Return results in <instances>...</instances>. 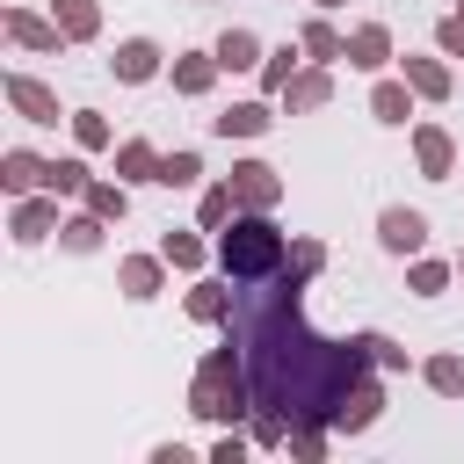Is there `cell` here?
I'll use <instances>...</instances> for the list:
<instances>
[{
  "mask_svg": "<svg viewBox=\"0 0 464 464\" xmlns=\"http://www.w3.org/2000/svg\"><path fill=\"white\" fill-rule=\"evenodd\" d=\"M218 65H254V36H246V29H232V36L218 44Z\"/></svg>",
  "mask_w": 464,
  "mask_h": 464,
  "instance_id": "obj_11",
  "label": "cell"
},
{
  "mask_svg": "<svg viewBox=\"0 0 464 464\" xmlns=\"http://www.w3.org/2000/svg\"><path fill=\"white\" fill-rule=\"evenodd\" d=\"M152 181H196V152H174V160H160V174Z\"/></svg>",
  "mask_w": 464,
  "mask_h": 464,
  "instance_id": "obj_17",
  "label": "cell"
},
{
  "mask_svg": "<svg viewBox=\"0 0 464 464\" xmlns=\"http://www.w3.org/2000/svg\"><path fill=\"white\" fill-rule=\"evenodd\" d=\"M188 312H196V319H225V297H218V290H196Z\"/></svg>",
  "mask_w": 464,
  "mask_h": 464,
  "instance_id": "obj_24",
  "label": "cell"
},
{
  "mask_svg": "<svg viewBox=\"0 0 464 464\" xmlns=\"http://www.w3.org/2000/svg\"><path fill=\"white\" fill-rule=\"evenodd\" d=\"M326 7H334V0H326Z\"/></svg>",
  "mask_w": 464,
  "mask_h": 464,
  "instance_id": "obj_27",
  "label": "cell"
},
{
  "mask_svg": "<svg viewBox=\"0 0 464 464\" xmlns=\"http://www.w3.org/2000/svg\"><path fill=\"white\" fill-rule=\"evenodd\" d=\"M7 94H14V109H29V123H58V102L36 80H7Z\"/></svg>",
  "mask_w": 464,
  "mask_h": 464,
  "instance_id": "obj_5",
  "label": "cell"
},
{
  "mask_svg": "<svg viewBox=\"0 0 464 464\" xmlns=\"http://www.w3.org/2000/svg\"><path fill=\"white\" fill-rule=\"evenodd\" d=\"M384 123H406V87H377V102H370Z\"/></svg>",
  "mask_w": 464,
  "mask_h": 464,
  "instance_id": "obj_14",
  "label": "cell"
},
{
  "mask_svg": "<svg viewBox=\"0 0 464 464\" xmlns=\"http://www.w3.org/2000/svg\"><path fill=\"white\" fill-rule=\"evenodd\" d=\"M152 283H160L152 261H130V268H123V290H130V297H152Z\"/></svg>",
  "mask_w": 464,
  "mask_h": 464,
  "instance_id": "obj_15",
  "label": "cell"
},
{
  "mask_svg": "<svg viewBox=\"0 0 464 464\" xmlns=\"http://www.w3.org/2000/svg\"><path fill=\"white\" fill-rule=\"evenodd\" d=\"M420 167H428L435 181L450 174V138H442V130H420Z\"/></svg>",
  "mask_w": 464,
  "mask_h": 464,
  "instance_id": "obj_9",
  "label": "cell"
},
{
  "mask_svg": "<svg viewBox=\"0 0 464 464\" xmlns=\"http://www.w3.org/2000/svg\"><path fill=\"white\" fill-rule=\"evenodd\" d=\"M304 51H319V58H334L341 44H334V29H326V22H312V29H304Z\"/></svg>",
  "mask_w": 464,
  "mask_h": 464,
  "instance_id": "obj_23",
  "label": "cell"
},
{
  "mask_svg": "<svg viewBox=\"0 0 464 464\" xmlns=\"http://www.w3.org/2000/svg\"><path fill=\"white\" fill-rule=\"evenodd\" d=\"M7 29H14V36H22V44H58V36H51V29H44V22H29V14H14V22H7Z\"/></svg>",
  "mask_w": 464,
  "mask_h": 464,
  "instance_id": "obj_22",
  "label": "cell"
},
{
  "mask_svg": "<svg viewBox=\"0 0 464 464\" xmlns=\"http://www.w3.org/2000/svg\"><path fill=\"white\" fill-rule=\"evenodd\" d=\"M297 276H254V290L239 297V341H246V370H254V406H268V420L362 428L384 406L377 384L362 377V348L370 341H319L304 326V312H297Z\"/></svg>",
  "mask_w": 464,
  "mask_h": 464,
  "instance_id": "obj_1",
  "label": "cell"
},
{
  "mask_svg": "<svg viewBox=\"0 0 464 464\" xmlns=\"http://www.w3.org/2000/svg\"><path fill=\"white\" fill-rule=\"evenodd\" d=\"M246 399H239V362H232V348H218L203 370H196V413H210V420H232Z\"/></svg>",
  "mask_w": 464,
  "mask_h": 464,
  "instance_id": "obj_3",
  "label": "cell"
},
{
  "mask_svg": "<svg viewBox=\"0 0 464 464\" xmlns=\"http://www.w3.org/2000/svg\"><path fill=\"white\" fill-rule=\"evenodd\" d=\"M174 87H188V94H203V87H210V65H203V58H188V65L174 72Z\"/></svg>",
  "mask_w": 464,
  "mask_h": 464,
  "instance_id": "obj_19",
  "label": "cell"
},
{
  "mask_svg": "<svg viewBox=\"0 0 464 464\" xmlns=\"http://www.w3.org/2000/svg\"><path fill=\"white\" fill-rule=\"evenodd\" d=\"M312 102H326V80H319V72H312V80H297V87H290V109H312Z\"/></svg>",
  "mask_w": 464,
  "mask_h": 464,
  "instance_id": "obj_20",
  "label": "cell"
},
{
  "mask_svg": "<svg viewBox=\"0 0 464 464\" xmlns=\"http://www.w3.org/2000/svg\"><path fill=\"white\" fill-rule=\"evenodd\" d=\"M442 51H464V14H457V22H442Z\"/></svg>",
  "mask_w": 464,
  "mask_h": 464,
  "instance_id": "obj_26",
  "label": "cell"
},
{
  "mask_svg": "<svg viewBox=\"0 0 464 464\" xmlns=\"http://www.w3.org/2000/svg\"><path fill=\"white\" fill-rule=\"evenodd\" d=\"M225 210H232V188H210V196H203V218H210V225H218V218H225Z\"/></svg>",
  "mask_w": 464,
  "mask_h": 464,
  "instance_id": "obj_25",
  "label": "cell"
},
{
  "mask_svg": "<svg viewBox=\"0 0 464 464\" xmlns=\"http://www.w3.org/2000/svg\"><path fill=\"white\" fill-rule=\"evenodd\" d=\"M232 188H239L246 203H276V174H268L261 160H246V167H232Z\"/></svg>",
  "mask_w": 464,
  "mask_h": 464,
  "instance_id": "obj_6",
  "label": "cell"
},
{
  "mask_svg": "<svg viewBox=\"0 0 464 464\" xmlns=\"http://www.w3.org/2000/svg\"><path fill=\"white\" fill-rule=\"evenodd\" d=\"M261 123H268V109H261V102H246V109H232V116H218V130H225V138H254Z\"/></svg>",
  "mask_w": 464,
  "mask_h": 464,
  "instance_id": "obj_7",
  "label": "cell"
},
{
  "mask_svg": "<svg viewBox=\"0 0 464 464\" xmlns=\"http://www.w3.org/2000/svg\"><path fill=\"white\" fill-rule=\"evenodd\" d=\"M442 283H450V276H442V261H420V268H413V290H420V297H435Z\"/></svg>",
  "mask_w": 464,
  "mask_h": 464,
  "instance_id": "obj_21",
  "label": "cell"
},
{
  "mask_svg": "<svg viewBox=\"0 0 464 464\" xmlns=\"http://www.w3.org/2000/svg\"><path fill=\"white\" fill-rule=\"evenodd\" d=\"M152 58H160L152 44H123V51H116V72H123V80H145V72H152Z\"/></svg>",
  "mask_w": 464,
  "mask_h": 464,
  "instance_id": "obj_8",
  "label": "cell"
},
{
  "mask_svg": "<svg viewBox=\"0 0 464 464\" xmlns=\"http://www.w3.org/2000/svg\"><path fill=\"white\" fill-rule=\"evenodd\" d=\"M348 51H355V65H384V29H377V22H370V29H355V44H348Z\"/></svg>",
  "mask_w": 464,
  "mask_h": 464,
  "instance_id": "obj_10",
  "label": "cell"
},
{
  "mask_svg": "<svg viewBox=\"0 0 464 464\" xmlns=\"http://www.w3.org/2000/svg\"><path fill=\"white\" fill-rule=\"evenodd\" d=\"M428 384H435V392H464V362H457V355L428 362Z\"/></svg>",
  "mask_w": 464,
  "mask_h": 464,
  "instance_id": "obj_12",
  "label": "cell"
},
{
  "mask_svg": "<svg viewBox=\"0 0 464 464\" xmlns=\"http://www.w3.org/2000/svg\"><path fill=\"white\" fill-rule=\"evenodd\" d=\"M58 14H65V29H72V36H87V29H94V7H87V0H58Z\"/></svg>",
  "mask_w": 464,
  "mask_h": 464,
  "instance_id": "obj_18",
  "label": "cell"
},
{
  "mask_svg": "<svg viewBox=\"0 0 464 464\" xmlns=\"http://www.w3.org/2000/svg\"><path fill=\"white\" fill-rule=\"evenodd\" d=\"M276 261H283V239H276V225H268V218H246V225H232V232H225V268H232L239 283L276 276Z\"/></svg>",
  "mask_w": 464,
  "mask_h": 464,
  "instance_id": "obj_2",
  "label": "cell"
},
{
  "mask_svg": "<svg viewBox=\"0 0 464 464\" xmlns=\"http://www.w3.org/2000/svg\"><path fill=\"white\" fill-rule=\"evenodd\" d=\"M406 72H413V87H420V94H442V87H450V72H442V65H428V58H413Z\"/></svg>",
  "mask_w": 464,
  "mask_h": 464,
  "instance_id": "obj_13",
  "label": "cell"
},
{
  "mask_svg": "<svg viewBox=\"0 0 464 464\" xmlns=\"http://www.w3.org/2000/svg\"><path fill=\"white\" fill-rule=\"evenodd\" d=\"M36 174H44V167H36V160H29V152H7V188H29V181H36Z\"/></svg>",
  "mask_w": 464,
  "mask_h": 464,
  "instance_id": "obj_16",
  "label": "cell"
},
{
  "mask_svg": "<svg viewBox=\"0 0 464 464\" xmlns=\"http://www.w3.org/2000/svg\"><path fill=\"white\" fill-rule=\"evenodd\" d=\"M377 225H384V246H392V254H413V246L428 239V225H420V210H384Z\"/></svg>",
  "mask_w": 464,
  "mask_h": 464,
  "instance_id": "obj_4",
  "label": "cell"
}]
</instances>
